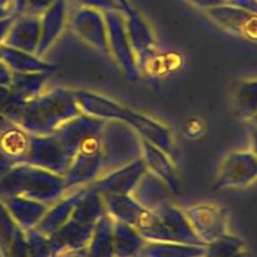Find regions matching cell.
<instances>
[{
    "instance_id": "42",
    "label": "cell",
    "mask_w": 257,
    "mask_h": 257,
    "mask_svg": "<svg viewBox=\"0 0 257 257\" xmlns=\"http://www.w3.org/2000/svg\"><path fill=\"white\" fill-rule=\"evenodd\" d=\"M0 60H2V52H0Z\"/></svg>"
},
{
    "instance_id": "34",
    "label": "cell",
    "mask_w": 257,
    "mask_h": 257,
    "mask_svg": "<svg viewBox=\"0 0 257 257\" xmlns=\"http://www.w3.org/2000/svg\"><path fill=\"white\" fill-rule=\"evenodd\" d=\"M14 166H17V163L7 155V152H5V151L3 150L2 146H0V176L4 175L5 172H8V171H9L10 168L14 167Z\"/></svg>"
},
{
    "instance_id": "30",
    "label": "cell",
    "mask_w": 257,
    "mask_h": 257,
    "mask_svg": "<svg viewBox=\"0 0 257 257\" xmlns=\"http://www.w3.org/2000/svg\"><path fill=\"white\" fill-rule=\"evenodd\" d=\"M24 100L20 99L9 85H0V113L15 124Z\"/></svg>"
},
{
    "instance_id": "38",
    "label": "cell",
    "mask_w": 257,
    "mask_h": 257,
    "mask_svg": "<svg viewBox=\"0 0 257 257\" xmlns=\"http://www.w3.org/2000/svg\"><path fill=\"white\" fill-rule=\"evenodd\" d=\"M115 2H117V4L119 5L120 10H122V13L124 15L130 14V13L133 10L132 8H131V5H130V3H128V0H115Z\"/></svg>"
},
{
    "instance_id": "39",
    "label": "cell",
    "mask_w": 257,
    "mask_h": 257,
    "mask_svg": "<svg viewBox=\"0 0 257 257\" xmlns=\"http://www.w3.org/2000/svg\"><path fill=\"white\" fill-rule=\"evenodd\" d=\"M251 152L257 157V128L251 132Z\"/></svg>"
},
{
    "instance_id": "14",
    "label": "cell",
    "mask_w": 257,
    "mask_h": 257,
    "mask_svg": "<svg viewBox=\"0 0 257 257\" xmlns=\"http://www.w3.org/2000/svg\"><path fill=\"white\" fill-rule=\"evenodd\" d=\"M107 120L98 119L90 115L80 113L57 128L54 135L62 141L64 147L74 157L79 146L87 138L97 136L102 132Z\"/></svg>"
},
{
    "instance_id": "33",
    "label": "cell",
    "mask_w": 257,
    "mask_h": 257,
    "mask_svg": "<svg viewBox=\"0 0 257 257\" xmlns=\"http://www.w3.org/2000/svg\"><path fill=\"white\" fill-rule=\"evenodd\" d=\"M15 18L17 17L12 14V15H9V17L0 19V45L4 44L5 38H7L8 33H9V30H10V28H12L13 23H14Z\"/></svg>"
},
{
    "instance_id": "32",
    "label": "cell",
    "mask_w": 257,
    "mask_h": 257,
    "mask_svg": "<svg viewBox=\"0 0 257 257\" xmlns=\"http://www.w3.org/2000/svg\"><path fill=\"white\" fill-rule=\"evenodd\" d=\"M80 8H88L98 12H110V10H120L119 5L115 0H74ZM122 12V10H120Z\"/></svg>"
},
{
    "instance_id": "9",
    "label": "cell",
    "mask_w": 257,
    "mask_h": 257,
    "mask_svg": "<svg viewBox=\"0 0 257 257\" xmlns=\"http://www.w3.org/2000/svg\"><path fill=\"white\" fill-rule=\"evenodd\" d=\"M118 120L124 122L125 124L132 127L142 140L161 148L171 158L176 156L175 141H173L172 132H171L167 125L161 123L160 120L153 119L152 117L136 112L132 108L124 107V105H123Z\"/></svg>"
},
{
    "instance_id": "31",
    "label": "cell",
    "mask_w": 257,
    "mask_h": 257,
    "mask_svg": "<svg viewBox=\"0 0 257 257\" xmlns=\"http://www.w3.org/2000/svg\"><path fill=\"white\" fill-rule=\"evenodd\" d=\"M55 0H13L12 14L19 15H40L54 3Z\"/></svg>"
},
{
    "instance_id": "13",
    "label": "cell",
    "mask_w": 257,
    "mask_h": 257,
    "mask_svg": "<svg viewBox=\"0 0 257 257\" xmlns=\"http://www.w3.org/2000/svg\"><path fill=\"white\" fill-rule=\"evenodd\" d=\"M128 38L138 62V68L146 69L157 57V43L150 24L140 13L132 12L125 15Z\"/></svg>"
},
{
    "instance_id": "28",
    "label": "cell",
    "mask_w": 257,
    "mask_h": 257,
    "mask_svg": "<svg viewBox=\"0 0 257 257\" xmlns=\"http://www.w3.org/2000/svg\"><path fill=\"white\" fill-rule=\"evenodd\" d=\"M232 103L238 117L252 119L257 114V80L241 82L233 93Z\"/></svg>"
},
{
    "instance_id": "18",
    "label": "cell",
    "mask_w": 257,
    "mask_h": 257,
    "mask_svg": "<svg viewBox=\"0 0 257 257\" xmlns=\"http://www.w3.org/2000/svg\"><path fill=\"white\" fill-rule=\"evenodd\" d=\"M40 39V17L38 15H19L15 18L4 44L24 52H37Z\"/></svg>"
},
{
    "instance_id": "26",
    "label": "cell",
    "mask_w": 257,
    "mask_h": 257,
    "mask_svg": "<svg viewBox=\"0 0 257 257\" xmlns=\"http://www.w3.org/2000/svg\"><path fill=\"white\" fill-rule=\"evenodd\" d=\"M50 73L35 72V73H14L12 72L9 87L22 100L33 99L40 93H43L45 84L49 79Z\"/></svg>"
},
{
    "instance_id": "27",
    "label": "cell",
    "mask_w": 257,
    "mask_h": 257,
    "mask_svg": "<svg viewBox=\"0 0 257 257\" xmlns=\"http://www.w3.org/2000/svg\"><path fill=\"white\" fill-rule=\"evenodd\" d=\"M30 135L25 132L19 125L14 124L7 131L0 133V146L7 152V155L17 165L24 163L28 152Z\"/></svg>"
},
{
    "instance_id": "21",
    "label": "cell",
    "mask_w": 257,
    "mask_h": 257,
    "mask_svg": "<svg viewBox=\"0 0 257 257\" xmlns=\"http://www.w3.org/2000/svg\"><path fill=\"white\" fill-rule=\"evenodd\" d=\"M84 187L75 188L69 191L68 195H64L54 202L52 207H48L47 212L37 225V230L42 233H53L57 232L65 222L70 218L78 200L82 196Z\"/></svg>"
},
{
    "instance_id": "4",
    "label": "cell",
    "mask_w": 257,
    "mask_h": 257,
    "mask_svg": "<svg viewBox=\"0 0 257 257\" xmlns=\"http://www.w3.org/2000/svg\"><path fill=\"white\" fill-rule=\"evenodd\" d=\"M145 236L162 240H176L181 242H196L195 232L182 211L163 203L156 208H146L137 226Z\"/></svg>"
},
{
    "instance_id": "22",
    "label": "cell",
    "mask_w": 257,
    "mask_h": 257,
    "mask_svg": "<svg viewBox=\"0 0 257 257\" xmlns=\"http://www.w3.org/2000/svg\"><path fill=\"white\" fill-rule=\"evenodd\" d=\"M0 52H2V62L14 73H52L57 68V65L45 62L37 54L15 49L5 44L0 45Z\"/></svg>"
},
{
    "instance_id": "29",
    "label": "cell",
    "mask_w": 257,
    "mask_h": 257,
    "mask_svg": "<svg viewBox=\"0 0 257 257\" xmlns=\"http://www.w3.org/2000/svg\"><path fill=\"white\" fill-rule=\"evenodd\" d=\"M113 237L120 252H131L136 250L141 242L140 236L133 226L130 223L120 222V221H117L113 227Z\"/></svg>"
},
{
    "instance_id": "1",
    "label": "cell",
    "mask_w": 257,
    "mask_h": 257,
    "mask_svg": "<svg viewBox=\"0 0 257 257\" xmlns=\"http://www.w3.org/2000/svg\"><path fill=\"white\" fill-rule=\"evenodd\" d=\"M80 113L82 110L78 107L73 90L54 88L27 100L15 124L29 135L47 136Z\"/></svg>"
},
{
    "instance_id": "24",
    "label": "cell",
    "mask_w": 257,
    "mask_h": 257,
    "mask_svg": "<svg viewBox=\"0 0 257 257\" xmlns=\"http://www.w3.org/2000/svg\"><path fill=\"white\" fill-rule=\"evenodd\" d=\"M105 210L110 217L120 222L137 226L146 208L136 200L132 193L128 195H103Z\"/></svg>"
},
{
    "instance_id": "35",
    "label": "cell",
    "mask_w": 257,
    "mask_h": 257,
    "mask_svg": "<svg viewBox=\"0 0 257 257\" xmlns=\"http://www.w3.org/2000/svg\"><path fill=\"white\" fill-rule=\"evenodd\" d=\"M188 2L192 3L196 7L201 8V9H210V8L225 4L226 0H188Z\"/></svg>"
},
{
    "instance_id": "10",
    "label": "cell",
    "mask_w": 257,
    "mask_h": 257,
    "mask_svg": "<svg viewBox=\"0 0 257 257\" xmlns=\"http://www.w3.org/2000/svg\"><path fill=\"white\" fill-rule=\"evenodd\" d=\"M70 27L83 42L105 57H110L107 24L102 12L79 8L70 18Z\"/></svg>"
},
{
    "instance_id": "20",
    "label": "cell",
    "mask_w": 257,
    "mask_h": 257,
    "mask_svg": "<svg viewBox=\"0 0 257 257\" xmlns=\"http://www.w3.org/2000/svg\"><path fill=\"white\" fill-rule=\"evenodd\" d=\"M82 113L103 120H118L123 105L105 95L90 90H73Z\"/></svg>"
},
{
    "instance_id": "7",
    "label": "cell",
    "mask_w": 257,
    "mask_h": 257,
    "mask_svg": "<svg viewBox=\"0 0 257 257\" xmlns=\"http://www.w3.org/2000/svg\"><path fill=\"white\" fill-rule=\"evenodd\" d=\"M73 158L72 153L54 133L47 136L30 135L24 163L64 176Z\"/></svg>"
},
{
    "instance_id": "8",
    "label": "cell",
    "mask_w": 257,
    "mask_h": 257,
    "mask_svg": "<svg viewBox=\"0 0 257 257\" xmlns=\"http://www.w3.org/2000/svg\"><path fill=\"white\" fill-rule=\"evenodd\" d=\"M257 180V157L251 151H236L226 156L216 178V188H240Z\"/></svg>"
},
{
    "instance_id": "17",
    "label": "cell",
    "mask_w": 257,
    "mask_h": 257,
    "mask_svg": "<svg viewBox=\"0 0 257 257\" xmlns=\"http://www.w3.org/2000/svg\"><path fill=\"white\" fill-rule=\"evenodd\" d=\"M142 158L145 160L148 171L157 176L160 180L167 185L170 191L175 195L181 192V182L176 171L172 158L163 152L161 148L152 143L142 140Z\"/></svg>"
},
{
    "instance_id": "2",
    "label": "cell",
    "mask_w": 257,
    "mask_h": 257,
    "mask_svg": "<svg viewBox=\"0 0 257 257\" xmlns=\"http://www.w3.org/2000/svg\"><path fill=\"white\" fill-rule=\"evenodd\" d=\"M67 193L63 176L19 163L0 176V197L22 196L52 205Z\"/></svg>"
},
{
    "instance_id": "19",
    "label": "cell",
    "mask_w": 257,
    "mask_h": 257,
    "mask_svg": "<svg viewBox=\"0 0 257 257\" xmlns=\"http://www.w3.org/2000/svg\"><path fill=\"white\" fill-rule=\"evenodd\" d=\"M0 201L8 212L10 213L15 222L23 228L30 230L37 226L44 213L47 212L49 205L40 201L32 200V198L22 197V196H7L0 197Z\"/></svg>"
},
{
    "instance_id": "16",
    "label": "cell",
    "mask_w": 257,
    "mask_h": 257,
    "mask_svg": "<svg viewBox=\"0 0 257 257\" xmlns=\"http://www.w3.org/2000/svg\"><path fill=\"white\" fill-rule=\"evenodd\" d=\"M67 23V3L55 0L40 15V39L35 54L43 58L55 44Z\"/></svg>"
},
{
    "instance_id": "23",
    "label": "cell",
    "mask_w": 257,
    "mask_h": 257,
    "mask_svg": "<svg viewBox=\"0 0 257 257\" xmlns=\"http://www.w3.org/2000/svg\"><path fill=\"white\" fill-rule=\"evenodd\" d=\"M170 192V188L162 180L147 171L133 190L132 196L143 207L151 210V208H156L163 203L170 202L168 201Z\"/></svg>"
},
{
    "instance_id": "37",
    "label": "cell",
    "mask_w": 257,
    "mask_h": 257,
    "mask_svg": "<svg viewBox=\"0 0 257 257\" xmlns=\"http://www.w3.org/2000/svg\"><path fill=\"white\" fill-rule=\"evenodd\" d=\"M12 125H14V123H13L12 120L8 119V118L5 117L3 113H0V133L4 132V131H7L8 128H10Z\"/></svg>"
},
{
    "instance_id": "40",
    "label": "cell",
    "mask_w": 257,
    "mask_h": 257,
    "mask_svg": "<svg viewBox=\"0 0 257 257\" xmlns=\"http://www.w3.org/2000/svg\"><path fill=\"white\" fill-rule=\"evenodd\" d=\"M12 5H13V0H0V7L2 8L12 10Z\"/></svg>"
},
{
    "instance_id": "12",
    "label": "cell",
    "mask_w": 257,
    "mask_h": 257,
    "mask_svg": "<svg viewBox=\"0 0 257 257\" xmlns=\"http://www.w3.org/2000/svg\"><path fill=\"white\" fill-rule=\"evenodd\" d=\"M206 14L226 32L245 39L257 40V14L235 5H218L206 9Z\"/></svg>"
},
{
    "instance_id": "36",
    "label": "cell",
    "mask_w": 257,
    "mask_h": 257,
    "mask_svg": "<svg viewBox=\"0 0 257 257\" xmlns=\"http://www.w3.org/2000/svg\"><path fill=\"white\" fill-rule=\"evenodd\" d=\"M12 79V70L0 60V85H9Z\"/></svg>"
},
{
    "instance_id": "6",
    "label": "cell",
    "mask_w": 257,
    "mask_h": 257,
    "mask_svg": "<svg viewBox=\"0 0 257 257\" xmlns=\"http://www.w3.org/2000/svg\"><path fill=\"white\" fill-rule=\"evenodd\" d=\"M108 32V45L110 57L115 60L127 79L136 82L140 79L141 70L137 58L131 45L125 27V15L120 10H110L103 13Z\"/></svg>"
},
{
    "instance_id": "5",
    "label": "cell",
    "mask_w": 257,
    "mask_h": 257,
    "mask_svg": "<svg viewBox=\"0 0 257 257\" xmlns=\"http://www.w3.org/2000/svg\"><path fill=\"white\" fill-rule=\"evenodd\" d=\"M103 175L100 133L87 138L78 148L69 168L63 176L68 191L85 187Z\"/></svg>"
},
{
    "instance_id": "15",
    "label": "cell",
    "mask_w": 257,
    "mask_h": 257,
    "mask_svg": "<svg viewBox=\"0 0 257 257\" xmlns=\"http://www.w3.org/2000/svg\"><path fill=\"white\" fill-rule=\"evenodd\" d=\"M193 230L205 238L220 235L226 226V211L218 205L202 202L188 207L185 212Z\"/></svg>"
},
{
    "instance_id": "11",
    "label": "cell",
    "mask_w": 257,
    "mask_h": 257,
    "mask_svg": "<svg viewBox=\"0 0 257 257\" xmlns=\"http://www.w3.org/2000/svg\"><path fill=\"white\" fill-rule=\"evenodd\" d=\"M147 171L148 168L145 160L141 157L128 165L104 173L89 186L102 196L128 195L133 192L137 183Z\"/></svg>"
},
{
    "instance_id": "3",
    "label": "cell",
    "mask_w": 257,
    "mask_h": 257,
    "mask_svg": "<svg viewBox=\"0 0 257 257\" xmlns=\"http://www.w3.org/2000/svg\"><path fill=\"white\" fill-rule=\"evenodd\" d=\"M103 175L142 157V138L120 120H107L100 132Z\"/></svg>"
},
{
    "instance_id": "25",
    "label": "cell",
    "mask_w": 257,
    "mask_h": 257,
    "mask_svg": "<svg viewBox=\"0 0 257 257\" xmlns=\"http://www.w3.org/2000/svg\"><path fill=\"white\" fill-rule=\"evenodd\" d=\"M104 213H107V210L103 196L90 186H85L70 218L84 225L95 226Z\"/></svg>"
},
{
    "instance_id": "41",
    "label": "cell",
    "mask_w": 257,
    "mask_h": 257,
    "mask_svg": "<svg viewBox=\"0 0 257 257\" xmlns=\"http://www.w3.org/2000/svg\"><path fill=\"white\" fill-rule=\"evenodd\" d=\"M9 15H12V10L5 9V8L0 7V19H3V18L9 17Z\"/></svg>"
}]
</instances>
